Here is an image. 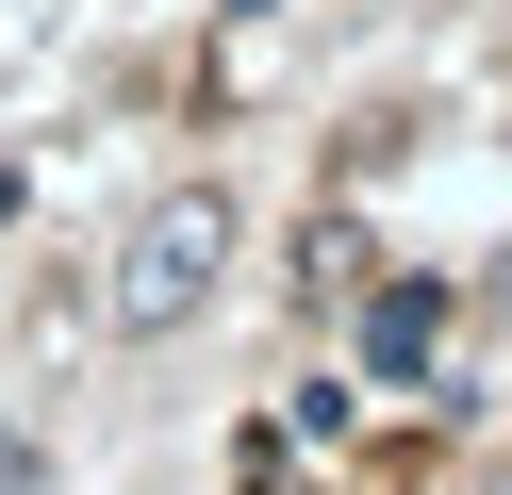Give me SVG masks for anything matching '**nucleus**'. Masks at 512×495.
Segmentation results:
<instances>
[{"instance_id":"f257e3e1","label":"nucleus","mask_w":512,"mask_h":495,"mask_svg":"<svg viewBox=\"0 0 512 495\" xmlns=\"http://www.w3.org/2000/svg\"><path fill=\"white\" fill-rule=\"evenodd\" d=\"M215 264H232V198H215V182L149 198L133 248H116V330H182V314L215 297Z\"/></svg>"},{"instance_id":"f03ea898","label":"nucleus","mask_w":512,"mask_h":495,"mask_svg":"<svg viewBox=\"0 0 512 495\" xmlns=\"http://www.w3.org/2000/svg\"><path fill=\"white\" fill-rule=\"evenodd\" d=\"M0 215H17V182H0Z\"/></svg>"}]
</instances>
